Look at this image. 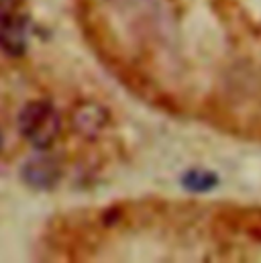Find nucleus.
Segmentation results:
<instances>
[{
  "label": "nucleus",
  "instance_id": "obj_1",
  "mask_svg": "<svg viewBox=\"0 0 261 263\" xmlns=\"http://www.w3.org/2000/svg\"><path fill=\"white\" fill-rule=\"evenodd\" d=\"M18 131L35 147V149H49L60 133H62V117L53 104L45 100H33L23 106L18 112Z\"/></svg>",
  "mask_w": 261,
  "mask_h": 263
},
{
  "label": "nucleus",
  "instance_id": "obj_2",
  "mask_svg": "<svg viewBox=\"0 0 261 263\" xmlns=\"http://www.w3.org/2000/svg\"><path fill=\"white\" fill-rule=\"evenodd\" d=\"M29 43V21L18 0H0V49L8 55H23Z\"/></svg>",
  "mask_w": 261,
  "mask_h": 263
},
{
  "label": "nucleus",
  "instance_id": "obj_3",
  "mask_svg": "<svg viewBox=\"0 0 261 263\" xmlns=\"http://www.w3.org/2000/svg\"><path fill=\"white\" fill-rule=\"evenodd\" d=\"M21 178H23V182L31 190L47 192V190H53L60 184V180H62V165H60V161L55 157L37 155V157H31L23 165Z\"/></svg>",
  "mask_w": 261,
  "mask_h": 263
},
{
  "label": "nucleus",
  "instance_id": "obj_4",
  "mask_svg": "<svg viewBox=\"0 0 261 263\" xmlns=\"http://www.w3.org/2000/svg\"><path fill=\"white\" fill-rule=\"evenodd\" d=\"M108 125H110V115L98 102L84 100L71 110V129L80 137L96 139L98 135L106 131Z\"/></svg>",
  "mask_w": 261,
  "mask_h": 263
},
{
  "label": "nucleus",
  "instance_id": "obj_5",
  "mask_svg": "<svg viewBox=\"0 0 261 263\" xmlns=\"http://www.w3.org/2000/svg\"><path fill=\"white\" fill-rule=\"evenodd\" d=\"M218 186V176L208 170H188L182 176V188L190 194H206Z\"/></svg>",
  "mask_w": 261,
  "mask_h": 263
},
{
  "label": "nucleus",
  "instance_id": "obj_6",
  "mask_svg": "<svg viewBox=\"0 0 261 263\" xmlns=\"http://www.w3.org/2000/svg\"><path fill=\"white\" fill-rule=\"evenodd\" d=\"M0 147H2V135H0Z\"/></svg>",
  "mask_w": 261,
  "mask_h": 263
}]
</instances>
